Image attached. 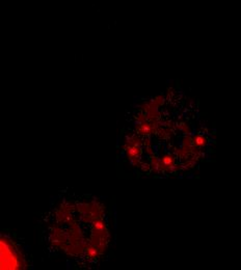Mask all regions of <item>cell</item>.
Listing matches in <instances>:
<instances>
[{"label": "cell", "instance_id": "6da1fadb", "mask_svg": "<svg viewBox=\"0 0 241 270\" xmlns=\"http://www.w3.org/2000/svg\"><path fill=\"white\" fill-rule=\"evenodd\" d=\"M204 140H205V139H204L203 137H201V136H199V137L196 138V144L197 145H202V144H204V142H205Z\"/></svg>", "mask_w": 241, "mask_h": 270}]
</instances>
